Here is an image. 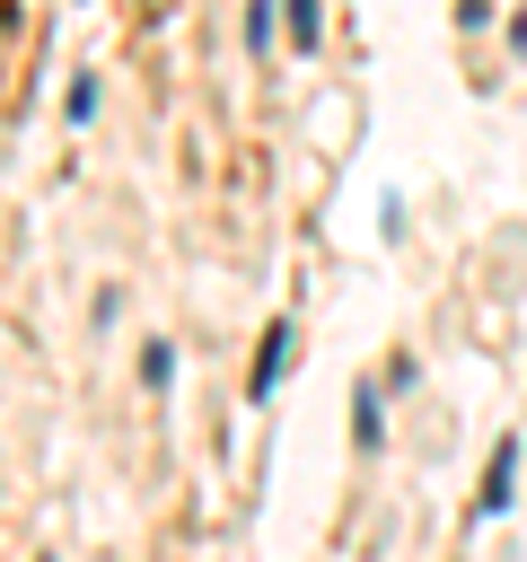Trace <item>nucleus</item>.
Listing matches in <instances>:
<instances>
[{
    "mask_svg": "<svg viewBox=\"0 0 527 562\" xmlns=\"http://www.w3.org/2000/svg\"><path fill=\"white\" fill-rule=\"evenodd\" d=\"M281 35V0H246V53H272Z\"/></svg>",
    "mask_w": 527,
    "mask_h": 562,
    "instance_id": "423d86ee",
    "label": "nucleus"
},
{
    "mask_svg": "<svg viewBox=\"0 0 527 562\" xmlns=\"http://www.w3.org/2000/svg\"><path fill=\"white\" fill-rule=\"evenodd\" d=\"M61 114H70V123H97V79H88V70L70 79V97H61Z\"/></svg>",
    "mask_w": 527,
    "mask_h": 562,
    "instance_id": "0eeeda50",
    "label": "nucleus"
},
{
    "mask_svg": "<svg viewBox=\"0 0 527 562\" xmlns=\"http://www.w3.org/2000/svg\"><path fill=\"white\" fill-rule=\"evenodd\" d=\"M351 448H378V378H351Z\"/></svg>",
    "mask_w": 527,
    "mask_h": 562,
    "instance_id": "7ed1b4c3",
    "label": "nucleus"
},
{
    "mask_svg": "<svg viewBox=\"0 0 527 562\" xmlns=\"http://www.w3.org/2000/svg\"><path fill=\"white\" fill-rule=\"evenodd\" d=\"M141 386H149V395L176 386V342H141Z\"/></svg>",
    "mask_w": 527,
    "mask_h": 562,
    "instance_id": "39448f33",
    "label": "nucleus"
},
{
    "mask_svg": "<svg viewBox=\"0 0 527 562\" xmlns=\"http://www.w3.org/2000/svg\"><path fill=\"white\" fill-rule=\"evenodd\" d=\"M290 351H299V325H290V316H272V325H264V351H255V378H246V395H255V404L290 378Z\"/></svg>",
    "mask_w": 527,
    "mask_h": 562,
    "instance_id": "f03ea898",
    "label": "nucleus"
},
{
    "mask_svg": "<svg viewBox=\"0 0 527 562\" xmlns=\"http://www.w3.org/2000/svg\"><path fill=\"white\" fill-rule=\"evenodd\" d=\"M281 26H290L299 53H316V35H325V0H281Z\"/></svg>",
    "mask_w": 527,
    "mask_h": 562,
    "instance_id": "20e7f679",
    "label": "nucleus"
},
{
    "mask_svg": "<svg viewBox=\"0 0 527 562\" xmlns=\"http://www.w3.org/2000/svg\"><path fill=\"white\" fill-rule=\"evenodd\" d=\"M509 501H518V430L492 439V457H483V492H474V518H501Z\"/></svg>",
    "mask_w": 527,
    "mask_h": 562,
    "instance_id": "f257e3e1",
    "label": "nucleus"
}]
</instances>
